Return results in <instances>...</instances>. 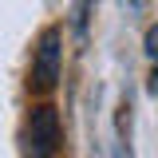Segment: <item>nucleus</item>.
Segmentation results:
<instances>
[{"label": "nucleus", "instance_id": "7ed1b4c3", "mask_svg": "<svg viewBox=\"0 0 158 158\" xmlns=\"http://www.w3.org/2000/svg\"><path fill=\"white\" fill-rule=\"evenodd\" d=\"M87 8H91V0H75V32H79V40H83V28H87Z\"/></svg>", "mask_w": 158, "mask_h": 158}, {"label": "nucleus", "instance_id": "39448f33", "mask_svg": "<svg viewBox=\"0 0 158 158\" xmlns=\"http://www.w3.org/2000/svg\"><path fill=\"white\" fill-rule=\"evenodd\" d=\"M150 91H154V95H158V71H154V75H150Z\"/></svg>", "mask_w": 158, "mask_h": 158}, {"label": "nucleus", "instance_id": "20e7f679", "mask_svg": "<svg viewBox=\"0 0 158 158\" xmlns=\"http://www.w3.org/2000/svg\"><path fill=\"white\" fill-rule=\"evenodd\" d=\"M142 48H146V56L158 63V24H150V28H146V40H142Z\"/></svg>", "mask_w": 158, "mask_h": 158}, {"label": "nucleus", "instance_id": "f257e3e1", "mask_svg": "<svg viewBox=\"0 0 158 158\" xmlns=\"http://www.w3.org/2000/svg\"><path fill=\"white\" fill-rule=\"evenodd\" d=\"M63 146V123L52 103H40L28 111L24 123V154L28 158H56Z\"/></svg>", "mask_w": 158, "mask_h": 158}, {"label": "nucleus", "instance_id": "f03ea898", "mask_svg": "<svg viewBox=\"0 0 158 158\" xmlns=\"http://www.w3.org/2000/svg\"><path fill=\"white\" fill-rule=\"evenodd\" d=\"M63 75V32L59 28H44L36 52H32V71H28V87L36 95H52Z\"/></svg>", "mask_w": 158, "mask_h": 158}, {"label": "nucleus", "instance_id": "423d86ee", "mask_svg": "<svg viewBox=\"0 0 158 158\" xmlns=\"http://www.w3.org/2000/svg\"><path fill=\"white\" fill-rule=\"evenodd\" d=\"M115 158H131V154H123V150H118V154H115Z\"/></svg>", "mask_w": 158, "mask_h": 158}]
</instances>
